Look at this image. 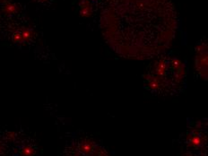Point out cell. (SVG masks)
<instances>
[{
	"label": "cell",
	"instance_id": "ba28073f",
	"mask_svg": "<svg viewBox=\"0 0 208 156\" xmlns=\"http://www.w3.org/2000/svg\"><path fill=\"white\" fill-rule=\"evenodd\" d=\"M13 39L15 42H21L23 41V37H22V33L21 32H16L13 35Z\"/></svg>",
	"mask_w": 208,
	"mask_h": 156
},
{
	"label": "cell",
	"instance_id": "7a4b0ae2",
	"mask_svg": "<svg viewBox=\"0 0 208 156\" xmlns=\"http://www.w3.org/2000/svg\"><path fill=\"white\" fill-rule=\"evenodd\" d=\"M206 122L192 121L185 138L187 151L206 154Z\"/></svg>",
	"mask_w": 208,
	"mask_h": 156
},
{
	"label": "cell",
	"instance_id": "30bf717a",
	"mask_svg": "<svg viewBox=\"0 0 208 156\" xmlns=\"http://www.w3.org/2000/svg\"><path fill=\"white\" fill-rule=\"evenodd\" d=\"M38 1H39V2H46V1H48V0H38Z\"/></svg>",
	"mask_w": 208,
	"mask_h": 156
},
{
	"label": "cell",
	"instance_id": "6da1fadb",
	"mask_svg": "<svg viewBox=\"0 0 208 156\" xmlns=\"http://www.w3.org/2000/svg\"><path fill=\"white\" fill-rule=\"evenodd\" d=\"M177 22L171 0H108L101 17L107 42L132 59L152 58L166 50Z\"/></svg>",
	"mask_w": 208,
	"mask_h": 156
},
{
	"label": "cell",
	"instance_id": "52a82bcc",
	"mask_svg": "<svg viewBox=\"0 0 208 156\" xmlns=\"http://www.w3.org/2000/svg\"><path fill=\"white\" fill-rule=\"evenodd\" d=\"M33 31L29 29H24L22 31V37H23V41H26L32 38L33 36Z\"/></svg>",
	"mask_w": 208,
	"mask_h": 156
},
{
	"label": "cell",
	"instance_id": "5b68a950",
	"mask_svg": "<svg viewBox=\"0 0 208 156\" xmlns=\"http://www.w3.org/2000/svg\"><path fill=\"white\" fill-rule=\"evenodd\" d=\"M93 11H92V5L89 6H85V7H82L80 9V15L83 17H88L92 14Z\"/></svg>",
	"mask_w": 208,
	"mask_h": 156
},
{
	"label": "cell",
	"instance_id": "8992f818",
	"mask_svg": "<svg viewBox=\"0 0 208 156\" xmlns=\"http://www.w3.org/2000/svg\"><path fill=\"white\" fill-rule=\"evenodd\" d=\"M16 10H17V6H16L14 4H7V5H5V7H4V11H5L6 14H14V13L16 12Z\"/></svg>",
	"mask_w": 208,
	"mask_h": 156
},
{
	"label": "cell",
	"instance_id": "9c48e42d",
	"mask_svg": "<svg viewBox=\"0 0 208 156\" xmlns=\"http://www.w3.org/2000/svg\"><path fill=\"white\" fill-rule=\"evenodd\" d=\"M89 5H92L90 0H81L80 3H79V6L80 8L82 7H85V6H89Z\"/></svg>",
	"mask_w": 208,
	"mask_h": 156
},
{
	"label": "cell",
	"instance_id": "277c9868",
	"mask_svg": "<svg viewBox=\"0 0 208 156\" xmlns=\"http://www.w3.org/2000/svg\"><path fill=\"white\" fill-rule=\"evenodd\" d=\"M196 68L204 80H207V42L206 39L200 41L196 48Z\"/></svg>",
	"mask_w": 208,
	"mask_h": 156
},
{
	"label": "cell",
	"instance_id": "3957f363",
	"mask_svg": "<svg viewBox=\"0 0 208 156\" xmlns=\"http://www.w3.org/2000/svg\"><path fill=\"white\" fill-rule=\"evenodd\" d=\"M66 156H109L103 146L86 136L74 139L66 149Z\"/></svg>",
	"mask_w": 208,
	"mask_h": 156
}]
</instances>
